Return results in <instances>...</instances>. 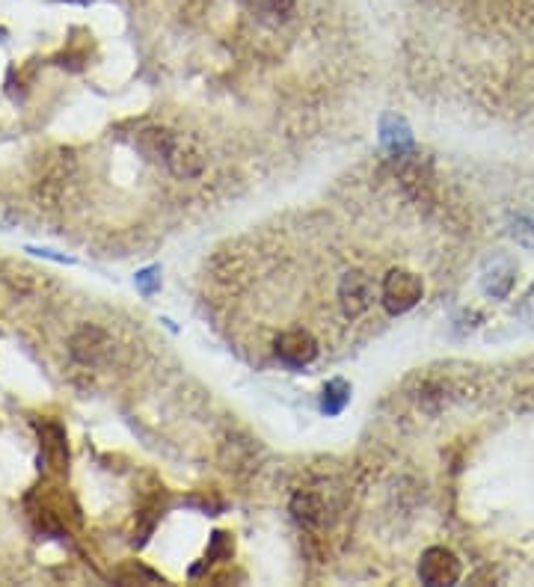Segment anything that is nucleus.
Wrapping results in <instances>:
<instances>
[{
	"label": "nucleus",
	"instance_id": "1",
	"mask_svg": "<svg viewBox=\"0 0 534 587\" xmlns=\"http://www.w3.org/2000/svg\"><path fill=\"white\" fill-rule=\"evenodd\" d=\"M425 294V282L422 276H416L413 270H404V267H395L386 273L383 279V288H380V303L389 315H404L410 312L413 306H419Z\"/></svg>",
	"mask_w": 534,
	"mask_h": 587
},
{
	"label": "nucleus",
	"instance_id": "2",
	"mask_svg": "<svg viewBox=\"0 0 534 587\" xmlns=\"http://www.w3.org/2000/svg\"><path fill=\"white\" fill-rule=\"evenodd\" d=\"M460 561L451 549L445 546H431L422 552V561H419V579L422 585L440 587V585H454L460 582Z\"/></svg>",
	"mask_w": 534,
	"mask_h": 587
},
{
	"label": "nucleus",
	"instance_id": "3",
	"mask_svg": "<svg viewBox=\"0 0 534 587\" xmlns=\"http://www.w3.org/2000/svg\"><path fill=\"white\" fill-rule=\"evenodd\" d=\"M339 303L348 318H359L374 303V282L362 270H348L339 282Z\"/></svg>",
	"mask_w": 534,
	"mask_h": 587
},
{
	"label": "nucleus",
	"instance_id": "4",
	"mask_svg": "<svg viewBox=\"0 0 534 587\" xmlns=\"http://www.w3.org/2000/svg\"><path fill=\"white\" fill-rule=\"evenodd\" d=\"M273 353L285 362V365H291V368H303V365H309V362H315V356H318V341L315 336L309 333V330H285V333H279L276 341H273Z\"/></svg>",
	"mask_w": 534,
	"mask_h": 587
},
{
	"label": "nucleus",
	"instance_id": "5",
	"mask_svg": "<svg viewBox=\"0 0 534 587\" xmlns=\"http://www.w3.org/2000/svg\"><path fill=\"white\" fill-rule=\"evenodd\" d=\"M164 167L170 169L176 178H196L202 169H205V152L199 149L196 140L184 137V134H176L173 137V146L167 152V161Z\"/></svg>",
	"mask_w": 534,
	"mask_h": 587
},
{
	"label": "nucleus",
	"instance_id": "6",
	"mask_svg": "<svg viewBox=\"0 0 534 587\" xmlns=\"http://www.w3.org/2000/svg\"><path fill=\"white\" fill-rule=\"evenodd\" d=\"M110 350H113L110 336L101 333V330H95V327H84L78 336L72 338V353L84 365H101L110 356Z\"/></svg>",
	"mask_w": 534,
	"mask_h": 587
},
{
	"label": "nucleus",
	"instance_id": "7",
	"mask_svg": "<svg viewBox=\"0 0 534 587\" xmlns=\"http://www.w3.org/2000/svg\"><path fill=\"white\" fill-rule=\"evenodd\" d=\"M291 513L303 528H324L327 525V502L312 490H303L291 499Z\"/></svg>",
	"mask_w": 534,
	"mask_h": 587
},
{
	"label": "nucleus",
	"instance_id": "8",
	"mask_svg": "<svg viewBox=\"0 0 534 587\" xmlns=\"http://www.w3.org/2000/svg\"><path fill=\"white\" fill-rule=\"evenodd\" d=\"M173 131H167V128H146V131H140L137 134V149L149 158V161H155V164H164L167 161V152H170V146H173Z\"/></svg>",
	"mask_w": 534,
	"mask_h": 587
},
{
	"label": "nucleus",
	"instance_id": "9",
	"mask_svg": "<svg viewBox=\"0 0 534 587\" xmlns=\"http://www.w3.org/2000/svg\"><path fill=\"white\" fill-rule=\"evenodd\" d=\"M348 401H351V386L345 383V380H330L327 386H324V392H321V410L327 413V416H339L345 407H348Z\"/></svg>",
	"mask_w": 534,
	"mask_h": 587
},
{
	"label": "nucleus",
	"instance_id": "10",
	"mask_svg": "<svg viewBox=\"0 0 534 587\" xmlns=\"http://www.w3.org/2000/svg\"><path fill=\"white\" fill-rule=\"evenodd\" d=\"M247 6L253 15H259L262 21H273V24L288 21L294 12V0H247Z\"/></svg>",
	"mask_w": 534,
	"mask_h": 587
},
{
	"label": "nucleus",
	"instance_id": "11",
	"mask_svg": "<svg viewBox=\"0 0 534 587\" xmlns=\"http://www.w3.org/2000/svg\"><path fill=\"white\" fill-rule=\"evenodd\" d=\"M511 285H514V276H511V267H508V264L496 267V270L484 279V288H487V294H493V297H505V294L511 291Z\"/></svg>",
	"mask_w": 534,
	"mask_h": 587
},
{
	"label": "nucleus",
	"instance_id": "12",
	"mask_svg": "<svg viewBox=\"0 0 534 587\" xmlns=\"http://www.w3.org/2000/svg\"><path fill=\"white\" fill-rule=\"evenodd\" d=\"M514 238H517L523 247L534 250V226L532 223H526V220H517V226H514Z\"/></svg>",
	"mask_w": 534,
	"mask_h": 587
},
{
	"label": "nucleus",
	"instance_id": "13",
	"mask_svg": "<svg viewBox=\"0 0 534 587\" xmlns=\"http://www.w3.org/2000/svg\"><path fill=\"white\" fill-rule=\"evenodd\" d=\"M155 273H158V267L143 270V273L137 276V285H140V291H143V294H152V291H155Z\"/></svg>",
	"mask_w": 534,
	"mask_h": 587
}]
</instances>
